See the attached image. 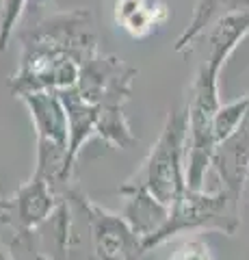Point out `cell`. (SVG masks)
I'll return each instance as SVG.
<instances>
[{
    "mask_svg": "<svg viewBox=\"0 0 249 260\" xmlns=\"http://www.w3.org/2000/svg\"><path fill=\"white\" fill-rule=\"evenodd\" d=\"M0 260H13L9 254H5V251H0Z\"/></svg>",
    "mask_w": 249,
    "mask_h": 260,
    "instance_id": "obj_15",
    "label": "cell"
},
{
    "mask_svg": "<svg viewBox=\"0 0 249 260\" xmlns=\"http://www.w3.org/2000/svg\"><path fill=\"white\" fill-rule=\"evenodd\" d=\"M61 202L63 193L33 174L9 200L0 202V225L13 237L15 245L28 247L35 230L54 215Z\"/></svg>",
    "mask_w": 249,
    "mask_h": 260,
    "instance_id": "obj_7",
    "label": "cell"
},
{
    "mask_svg": "<svg viewBox=\"0 0 249 260\" xmlns=\"http://www.w3.org/2000/svg\"><path fill=\"white\" fill-rule=\"evenodd\" d=\"M119 195L124 198L122 217L128 225L143 239V247L163 230L169 219V206L158 202L141 182H134L132 178L119 186Z\"/></svg>",
    "mask_w": 249,
    "mask_h": 260,
    "instance_id": "obj_8",
    "label": "cell"
},
{
    "mask_svg": "<svg viewBox=\"0 0 249 260\" xmlns=\"http://www.w3.org/2000/svg\"><path fill=\"white\" fill-rule=\"evenodd\" d=\"M78 213L85 215V221L91 232V247L95 260H139L143 256V239L136 234L128 221L109 208H102L89 200L83 191L65 186L61 191Z\"/></svg>",
    "mask_w": 249,
    "mask_h": 260,
    "instance_id": "obj_5",
    "label": "cell"
},
{
    "mask_svg": "<svg viewBox=\"0 0 249 260\" xmlns=\"http://www.w3.org/2000/svg\"><path fill=\"white\" fill-rule=\"evenodd\" d=\"M169 260H210V254H208V247L199 241H191L184 243L180 249H175V254Z\"/></svg>",
    "mask_w": 249,
    "mask_h": 260,
    "instance_id": "obj_14",
    "label": "cell"
},
{
    "mask_svg": "<svg viewBox=\"0 0 249 260\" xmlns=\"http://www.w3.org/2000/svg\"><path fill=\"white\" fill-rule=\"evenodd\" d=\"M28 0H0V52L7 50Z\"/></svg>",
    "mask_w": 249,
    "mask_h": 260,
    "instance_id": "obj_13",
    "label": "cell"
},
{
    "mask_svg": "<svg viewBox=\"0 0 249 260\" xmlns=\"http://www.w3.org/2000/svg\"><path fill=\"white\" fill-rule=\"evenodd\" d=\"M136 70L115 54L98 52L80 70L76 89L98 109V137L117 150H128L136 143L124 104L132 95Z\"/></svg>",
    "mask_w": 249,
    "mask_h": 260,
    "instance_id": "obj_3",
    "label": "cell"
},
{
    "mask_svg": "<svg viewBox=\"0 0 249 260\" xmlns=\"http://www.w3.org/2000/svg\"><path fill=\"white\" fill-rule=\"evenodd\" d=\"M63 104L67 111V121H69V160L76 165V158L85 143L91 137H98V109L80 95L76 87L63 89L59 91Z\"/></svg>",
    "mask_w": 249,
    "mask_h": 260,
    "instance_id": "obj_10",
    "label": "cell"
},
{
    "mask_svg": "<svg viewBox=\"0 0 249 260\" xmlns=\"http://www.w3.org/2000/svg\"><path fill=\"white\" fill-rule=\"evenodd\" d=\"M22 56L9 80L13 95L63 91L78 85L80 70L98 54V32L87 9L59 11L20 32Z\"/></svg>",
    "mask_w": 249,
    "mask_h": 260,
    "instance_id": "obj_1",
    "label": "cell"
},
{
    "mask_svg": "<svg viewBox=\"0 0 249 260\" xmlns=\"http://www.w3.org/2000/svg\"><path fill=\"white\" fill-rule=\"evenodd\" d=\"M247 9H249V0H197L195 13H193L184 32L178 37V42H175V52H184L187 48H191L193 42L212 22H219L230 13H238Z\"/></svg>",
    "mask_w": 249,
    "mask_h": 260,
    "instance_id": "obj_12",
    "label": "cell"
},
{
    "mask_svg": "<svg viewBox=\"0 0 249 260\" xmlns=\"http://www.w3.org/2000/svg\"><path fill=\"white\" fill-rule=\"evenodd\" d=\"M0 202H3V198H0Z\"/></svg>",
    "mask_w": 249,
    "mask_h": 260,
    "instance_id": "obj_16",
    "label": "cell"
},
{
    "mask_svg": "<svg viewBox=\"0 0 249 260\" xmlns=\"http://www.w3.org/2000/svg\"><path fill=\"white\" fill-rule=\"evenodd\" d=\"M236 204H238V198L228 189L215 195L187 189L171 204L169 219H167L165 228L148 243L146 251L169 241L175 234H180L184 230H195V228H219V230L232 232L238 221Z\"/></svg>",
    "mask_w": 249,
    "mask_h": 260,
    "instance_id": "obj_6",
    "label": "cell"
},
{
    "mask_svg": "<svg viewBox=\"0 0 249 260\" xmlns=\"http://www.w3.org/2000/svg\"><path fill=\"white\" fill-rule=\"evenodd\" d=\"M249 30V9L230 13L219 20L210 37V54L199 68L197 78L191 87L189 100V150H187V186L191 191H199L206 176L208 165L212 162L217 150L215 137V117L219 113V91L217 76L221 65L226 63L230 52Z\"/></svg>",
    "mask_w": 249,
    "mask_h": 260,
    "instance_id": "obj_2",
    "label": "cell"
},
{
    "mask_svg": "<svg viewBox=\"0 0 249 260\" xmlns=\"http://www.w3.org/2000/svg\"><path fill=\"white\" fill-rule=\"evenodd\" d=\"M167 18L160 0H117L115 20L128 35L146 37Z\"/></svg>",
    "mask_w": 249,
    "mask_h": 260,
    "instance_id": "obj_11",
    "label": "cell"
},
{
    "mask_svg": "<svg viewBox=\"0 0 249 260\" xmlns=\"http://www.w3.org/2000/svg\"><path fill=\"white\" fill-rule=\"evenodd\" d=\"M187 150H189V111L175 109L167 115L156 143L152 145L143 165L136 169L132 180L141 182L171 208V204L189 189L187 186Z\"/></svg>",
    "mask_w": 249,
    "mask_h": 260,
    "instance_id": "obj_4",
    "label": "cell"
},
{
    "mask_svg": "<svg viewBox=\"0 0 249 260\" xmlns=\"http://www.w3.org/2000/svg\"><path fill=\"white\" fill-rule=\"evenodd\" d=\"M20 100L30 113L35 139L69 150V121L59 91H33L22 95Z\"/></svg>",
    "mask_w": 249,
    "mask_h": 260,
    "instance_id": "obj_9",
    "label": "cell"
}]
</instances>
